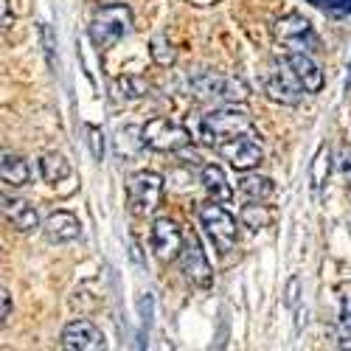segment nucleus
Returning a JSON list of instances; mask_svg holds the SVG:
<instances>
[{
    "label": "nucleus",
    "mask_w": 351,
    "mask_h": 351,
    "mask_svg": "<svg viewBox=\"0 0 351 351\" xmlns=\"http://www.w3.org/2000/svg\"><path fill=\"white\" fill-rule=\"evenodd\" d=\"M43 230H45V237L48 242H56V245H65V242H73L79 239V233H82V225L73 214L68 211H53L45 222H43Z\"/></svg>",
    "instance_id": "15"
},
{
    "label": "nucleus",
    "mask_w": 351,
    "mask_h": 351,
    "mask_svg": "<svg viewBox=\"0 0 351 351\" xmlns=\"http://www.w3.org/2000/svg\"><path fill=\"white\" fill-rule=\"evenodd\" d=\"M0 14H3V28H12V23H14V14H12L9 0H0Z\"/></svg>",
    "instance_id": "29"
},
{
    "label": "nucleus",
    "mask_w": 351,
    "mask_h": 351,
    "mask_svg": "<svg viewBox=\"0 0 351 351\" xmlns=\"http://www.w3.org/2000/svg\"><path fill=\"white\" fill-rule=\"evenodd\" d=\"M284 62L289 65V71L295 73V79L304 84L306 93H317L324 87V71H320L312 60V53H304V51H295V53H287Z\"/></svg>",
    "instance_id": "13"
},
{
    "label": "nucleus",
    "mask_w": 351,
    "mask_h": 351,
    "mask_svg": "<svg viewBox=\"0 0 351 351\" xmlns=\"http://www.w3.org/2000/svg\"><path fill=\"white\" fill-rule=\"evenodd\" d=\"M87 141H90L93 158L101 160V158H104V135H101V130H99V127H87Z\"/></svg>",
    "instance_id": "24"
},
{
    "label": "nucleus",
    "mask_w": 351,
    "mask_h": 351,
    "mask_svg": "<svg viewBox=\"0 0 351 351\" xmlns=\"http://www.w3.org/2000/svg\"><path fill=\"white\" fill-rule=\"evenodd\" d=\"M62 348L68 351H104V335L90 324V320H71L62 329Z\"/></svg>",
    "instance_id": "12"
},
{
    "label": "nucleus",
    "mask_w": 351,
    "mask_h": 351,
    "mask_svg": "<svg viewBox=\"0 0 351 351\" xmlns=\"http://www.w3.org/2000/svg\"><path fill=\"white\" fill-rule=\"evenodd\" d=\"M0 178H3L6 186H25L28 183V166L20 155H12V152H3V160H0Z\"/></svg>",
    "instance_id": "18"
},
{
    "label": "nucleus",
    "mask_w": 351,
    "mask_h": 351,
    "mask_svg": "<svg viewBox=\"0 0 351 351\" xmlns=\"http://www.w3.org/2000/svg\"><path fill=\"white\" fill-rule=\"evenodd\" d=\"M199 222H202V228H206L208 239L214 242L217 253L225 256V253H230L233 247H237V242H239L237 217H233L230 211H225L217 199L199 208Z\"/></svg>",
    "instance_id": "5"
},
{
    "label": "nucleus",
    "mask_w": 351,
    "mask_h": 351,
    "mask_svg": "<svg viewBox=\"0 0 351 351\" xmlns=\"http://www.w3.org/2000/svg\"><path fill=\"white\" fill-rule=\"evenodd\" d=\"M152 250L160 261H174V258H180V250H183V242H186V233L180 230V225L169 219V217H160L155 219L152 225Z\"/></svg>",
    "instance_id": "11"
},
{
    "label": "nucleus",
    "mask_w": 351,
    "mask_h": 351,
    "mask_svg": "<svg viewBox=\"0 0 351 351\" xmlns=\"http://www.w3.org/2000/svg\"><path fill=\"white\" fill-rule=\"evenodd\" d=\"M149 93V84H146L141 76H119L115 79V96L124 101H138Z\"/></svg>",
    "instance_id": "21"
},
{
    "label": "nucleus",
    "mask_w": 351,
    "mask_h": 351,
    "mask_svg": "<svg viewBox=\"0 0 351 351\" xmlns=\"http://www.w3.org/2000/svg\"><path fill=\"white\" fill-rule=\"evenodd\" d=\"M40 174H43V180L45 183H62V180H68L71 178V163L65 160V155H60V152H48V155H43V160H40Z\"/></svg>",
    "instance_id": "17"
},
{
    "label": "nucleus",
    "mask_w": 351,
    "mask_h": 351,
    "mask_svg": "<svg viewBox=\"0 0 351 351\" xmlns=\"http://www.w3.org/2000/svg\"><path fill=\"white\" fill-rule=\"evenodd\" d=\"M180 267H183V276L199 287V289H208L211 281H214V273H211V265L206 258V250H202L197 233H186V242H183V250H180Z\"/></svg>",
    "instance_id": "10"
},
{
    "label": "nucleus",
    "mask_w": 351,
    "mask_h": 351,
    "mask_svg": "<svg viewBox=\"0 0 351 351\" xmlns=\"http://www.w3.org/2000/svg\"><path fill=\"white\" fill-rule=\"evenodd\" d=\"M130 32H132V12L124 3H110V6L99 9L90 20V40L101 51L121 43Z\"/></svg>",
    "instance_id": "3"
},
{
    "label": "nucleus",
    "mask_w": 351,
    "mask_h": 351,
    "mask_svg": "<svg viewBox=\"0 0 351 351\" xmlns=\"http://www.w3.org/2000/svg\"><path fill=\"white\" fill-rule=\"evenodd\" d=\"M163 194V178L155 171H138L130 178L127 186V199H130V211L135 217H149Z\"/></svg>",
    "instance_id": "7"
},
{
    "label": "nucleus",
    "mask_w": 351,
    "mask_h": 351,
    "mask_svg": "<svg viewBox=\"0 0 351 351\" xmlns=\"http://www.w3.org/2000/svg\"><path fill=\"white\" fill-rule=\"evenodd\" d=\"M242 225L250 228V230H265L270 222H273V211L267 206H261V199H250V206L242 208L239 214Z\"/></svg>",
    "instance_id": "20"
},
{
    "label": "nucleus",
    "mask_w": 351,
    "mask_h": 351,
    "mask_svg": "<svg viewBox=\"0 0 351 351\" xmlns=\"http://www.w3.org/2000/svg\"><path fill=\"white\" fill-rule=\"evenodd\" d=\"M295 295H298V278H292L289 287H287V304H289V306L295 304Z\"/></svg>",
    "instance_id": "30"
},
{
    "label": "nucleus",
    "mask_w": 351,
    "mask_h": 351,
    "mask_svg": "<svg viewBox=\"0 0 351 351\" xmlns=\"http://www.w3.org/2000/svg\"><path fill=\"white\" fill-rule=\"evenodd\" d=\"M340 315L351 317V284H343L340 289Z\"/></svg>",
    "instance_id": "27"
},
{
    "label": "nucleus",
    "mask_w": 351,
    "mask_h": 351,
    "mask_svg": "<svg viewBox=\"0 0 351 351\" xmlns=\"http://www.w3.org/2000/svg\"><path fill=\"white\" fill-rule=\"evenodd\" d=\"M141 143L155 152H180L191 143V132L180 124H174L171 119L158 115V119L146 121L141 127Z\"/></svg>",
    "instance_id": "6"
},
{
    "label": "nucleus",
    "mask_w": 351,
    "mask_h": 351,
    "mask_svg": "<svg viewBox=\"0 0 351 351\" xmlns=\"http://www.w3.org/2000/svg\"><path fill=\"white\" fill-rule=\"evenodd\" d=\"M217 152H219L233 169H237V171H247V169L258 166L261 158H265L256 132H245V135H237V138H228L225 143L217 146Z\"/></svg>",
    "instance_id": "9"
},
{
    "label": "nucleus",
    "mask_w": 351,
    "mask_h": 351,
    "mask_svg": "<svg viewBox=\"0 0 351 351\" xmlns=\"http://www.w3.org/2000/svg\"><path fill=\"white\" fill-rule=\"evenodd\" d=\"M239 191L247 199H261V202H265L267 197H273L276 186H273L270 178H261V174H245V178L239 180Z\"/></svg>",
    "instance_id": "19"
},
{
    "label": "nucleus",
    "mask_w": 351,
    "mask_h": 351,
    "mask_svg": "<svg viewBox=\"0 0 351 351\" xmlns=\"http://www.w3.org/2000/svg\"><path fill=\"white\" fill-rule=\"evenodd\" d=\"M0 301H3V312H0V324H9V317H12V292L3 287L0 289Z\"/></svg>",
    "instance_id": "26"
},
{
    "label": "nucleus",
    "mask_w": 351,
    "mask_h": 351,
    "mask_svg": "<svg viewBox=\"0 0 351 351\" xmlns=\"http://www.w3.org/2000/svg\"><path fill=\"white\" fill-rule=\"evenodd\" d=\"M324 171H329V152L320 149V152H317V160H315V171H312V186H315V189L324 183Z\"/></svg>",
    "instance_id": "25"
},
{
    "label": "nucleus",
    "mask_w": 351,
    "mask_h": 351,
    "mask_svg": "<svg viewBox=\"0 0 351 351\" xmlns=\"http://www.w3.org/2000/svg\"><path fill=\"white\" fill-rule=\"evenodd\" d=\"M202 186H206V191L211 194V199L217 202H228L233 197V189L225 178V171L217 166V163H208V166H202Z\"/></svg>",
    "instance_id": "16"
},
{
    "label": "nucleus",
    "mask_w": 351,
    "mask_h": 351,
    "mask_svg": "<svg viewBox=\"0 0 351 351\" xmlns=\"http://www.w3.org/2000/svg\"><path fill=\"white\" fill-rule=\"evenodd\" d=\"M340 169H343V174H346V180L351 183V146H340Z\"/></svg>",
    "instance_id": "28"
},
{
    "label": "nucleus",
    "mask_w": 351,
    "mask_h": 351,
    "mask_svg": "<svg viewBox=\"0 0 351 351\" xmlns=\"http://www.w3.org/2000/svg\"><path fill=\"white\" fill-rule=\"evenodd\" d=\"M306 3L324 9L329 14H348L351 12V0H306Z\"/></svg>",
    "instance_id": "23"
},
{
    "label": "nucleus",
    "mask_w": 351,
    "mask_h": 351,
    "mask_svg": "<svg viewBox=\"0 0 351 351\" xmlns=\"http://www.w3.org/2000/svg\"><path fill=\"white\" fill-rule=\"evenodd\" d=\"M3 217L6 222L20 230V233H32L40 228V214L32 202H25L20 197H3Z\"/></svg>",
    "instance_id": "14"
},
{
    "label": "nucleus",
    "mask_w": 351,
    "mask_h": 351,
    "mask_svg": "<svg viewBox=\"0 0 351 351\" xmlns=\"http://www.w3.org/2000/svg\"><path fill=\"white\" fill-rule=\"evenodd\" d=\"M265 93L273 101H278V104L295 107V104H301V99H304L306 90H304V84L295 79V73L289 71V65L287 62H278V65H273L265 73Z\"/></svg>",
    "instance_id": "8"
},
{
    "label": "nucleus",
    "mask_w": 351,
    "mask_h": 351,
    "mask_svg": "<svg viewBox=\"0 0 351 351\" xmlns=\"http://www.w3.org/2000/svg\"><path fill=\"white\" fill-rule=\"evenodd\" d=\"M245 132H256L253 119L245 110H237L233 104L214 107L197 121V138L206 146H214V149L219 143H225L228 138H237V135H245Z\"/></svg>",
    "instance_id": "1"
},
{
    "label": "nucleus",
    "mask_w": 351,
    "mask_h": 351,
    "mask_svg": "<svg viewBox=\"0 0 351 351\" xmlns=\"http://www.w3.org/2000/svg\"><path fill=\"white\" fill-rule=\"evenodd\" d=\"M149 53H152V60H155L158 65H171V62H174V51H171V45H169L163 37H155V40H152Z\"/></svg>",
    "instance_id": "22"
},
{
    "label": "nucleus",
    "mask_w": 351,
    "mask_h": 351,
    "mask_svg": "<svg viewBox=\"0 0 351 351\" xmlns=\"http://www.w3.org/2000/svg\"><path fill=\"white\" fill-rule=\"evenodd\" d=\"M273 37L281 48H287V53H295V51H304V53H315L320 48V40L315 34V28L309 25V20L304 14H284L276 20L273 25Z\"/></svg>",
    "instance_id": "4"
},
{
    "label": "nucleus",
    "mask_w": 351,
    "mask_h": 351,
    "mask_svg": "<svg viewBox=\"0 0 351 351\" xmlns=\"http://www.w3.org/2000/svg\"><path fill=\"white\" fill-rule=\"evenodd\" d=\"M189 90L199 101H211V104H242L247 101L250 90L247 84L237 76L217 73V71H199L189 79Z\"/></svg>",
    "instance_id": "2"
}]
</instances>
